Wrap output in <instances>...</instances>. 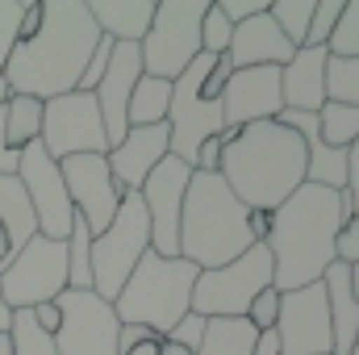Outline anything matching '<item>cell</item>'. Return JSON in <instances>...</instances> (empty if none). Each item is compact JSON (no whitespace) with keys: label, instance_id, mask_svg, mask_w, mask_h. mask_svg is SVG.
Returning <instances> with one entry per match:
<instances>
[{"label":"cell","instance_id":"cell-38","mask_svg":"<svg viewBox=\"0 0 359 355\" xmlns=\"http://www.w3.org/2000/svg\"><path fill=\"white\" fill-rule=\"evenodd\" d=\"M205 322H209V318H201V314H184L176 326H172V330L163 335V339H168V343H176V347H184V351L196 355L201 339H205Z\"/></svg>","mask_w":359,"mask_h":355},{"label":"cell","instance_id":"cell-46","mask_svg":"<svg viewBox=\"0 0 359 355\" xmlns=\"http://www.w3.org/2000/svg\"><path fill=\"white\" fill-rule=\"evenodd\" d=\"M34 314V322H38V330H46L50 339H55V330H59V305L50 301V305H38V309H29Z\"/></svg>","mask_w":359,"mask_h":355},{"label":"cell","instance_id":"cell-23","mask_svg":"<svg viewBox=\"0 0 359 355\" xmlns=\"http://www.w3.org/2000/svg\"><path fill=\"white\" fill-rule=\"evenodd\" d=\"M88 13L109 42H142L155 17V0H88Z\"/></svg>","mask_w":359,"mask_h":355},{"label":"cell","instance_id":"cell-13","mask_svg":"<svg viewBox=\"0 0 359 355\" xmlns=\"http://www.w3.org/2000/svg\"><path fill=\"white\" fill-rule=\"evenodd\" d=\"M17 180L25 188V201L34 209V222H38V234L42 239H55L63 243L72 234V222H76V205L67 196V184L59 163L42 151V142L25 147L21 151V163H17Z\"/></svg>","mask_w":359,"mask_h":355},{"label":"cell","instance_id":"cell-37","mask_svg":"<svg viewBox=\"0 0 359 355\" xmlns=\"http://www.w3.org/2000/svg\"><path fill=\"white\" fill-rule=\"evenodd\" d=\"M276 318H280V288H276V284H268V288L251 301L247 322H251L259 335H268V330H276Z\"/></svg>","mask_w":359,"mask_h":355},{"label":"cell","instance_id":"cell-4","mask_svg":"<svg viewBox=\"0 0 359 355\" xmlns=\"http://www.w3.org/2000/svg\"><path fill=\"white\" fill-rule=\"evenodd\" d=\"M251 243L247 205L217 172H192L180 209V260H188L196 272H213L238 260Z\"/></svg>","mask_w":359,"mask_h":355},{"label":"cell","instance_id":"cell-18","mask_svg":"<svg viewBox=\"0 0 359 355\" xmlns=\"http://www.w3.org/2000/svg\"><path fill=\"white\" fill-rule=\"evenodd\" d=\"M142 76V59H138V46L134 42H113V55H109V72L104 80L96 84V109H100V121H104V138H109V151L126 138L130 121H126V109H130V92Z\"/></svg>","mask_w":359,"mask_h":355},{"label":"cell","instance_id":"cell-52","mask_svg":"<svg viewBox=\"0 0 359 355\" xmlns=\"http://www.w3.org/2000/svg\"><path fill=\"white\" fill-rule=\"evenodd\" d=\"M351 288H355V301H359V264L351 267Z\"/></svg>","mask_w":359,"mask_h":355},{"label":"cell","instance_id":"cell-33","mask_svg":"<svg viewBox=\"0 0 359 355\" xmlns=\"http://www.w3.org/2000/svg\"><path fill=\"white\" fill-rule=\"evenodd\" d=\"M326 55L330 59H355L359 55V0H343L339 25L326 42Z\"/></svg>","mask_w":359,"mask_h":355},{"label":"cell","instance_id":"cell-5","mask_svg":"<svg viewBox=\"0 0 359 355\" xmlns=\"http://www.w3.org/2000/svg\"><path fill=\"white\" fill-rule=\"evenodd\" d=\"M196 267L188 260H163L155 251H147L138 267L130 272V280L121 284L113 314L121 326H147L159 339L176 326L184 314H192V284H196Z\"/></svg>","mask_w":359,"mask_h":355},{"label":"cell","instance_id":"cell-39","mask_svg":"<svg viewBox=\"0 0 359 355\" xmlns=\"http://www.w3.org/2000/svg\"><path fill=\"white\" fill-rule=\"evenodd\" d=\"M109 55H113V42L109 38H100L96 42V51H92L88 67H84V76H80V88L76 92H96V84L104 80V72H109Z\"/></svg>","mask_w":359,"mask_h":355},{"label":"cell","instance_id":"cell-24","mask_svg":"<svg viewBox=\"0 0 359 355\" xmlns=\"http://www.w3.org/2000/svg\"><path fill=\"white\" fill-rule=\"evenodd\" d=\"M255 343H259V330L247 318H209L196 355H251Z\"/></svg>","mask_w":359,"mask_h":355},{"label":"cell","instance_id":"cell-51","mask_svg":"<svg viewBox=\"0 0 359 355\" xmlns=\"http://www.w3.org/2000/svg\"><path fill=\"white\" fill-rule=\"evenodd\" d=\"M0 355H13V339L8 335H0Z\"/></svg>","mask_w":359,"mask_h":355},{"label":"cell","instance_id":"cell-27","mask_svg":"<svg viewBox=\"0 0 359 355\" xmlns=\"http://www.w3.org/2000/svg\"><path fill=\"white\" fill-rule=\"evenodd\" d=\"M168 105H172V84H168V80L138 76V84L130 92L126 121H130V126H163V121H168Z\"/></svg>","mask_w":359,"mask_h":355},{"label":"cell","instance_id":"cell-25","mask_svg":"<svg viewBox=\"0 0 359 355\" xmlns=\"http://www.w3.org/2000/svg\"><path fill=\"white\" fill-rule=\"evenodd\" d=\"M0 226L8 230V243L13 251H21L34 234H38V222H34V209L25 201V188L17 176H0Z\"/></svg>","mask_w":359,"mask_h":355},{"label":"cell","instance_id":"cell-34","mask_svg":"<svg viewBox=\"0 0 359 355\" xmlns=\"http://www.w3.org/2000/svg\"><path fill=\"white\" fill-rule=\"evenodd\" d=\"M230 38H234V25L222 17L217 4H209L205 17H201V55H209V59L226 55V51H230Z\"/></svg>","mask_w":359,"mask_h":355},{"label":"cell","instance_id":"cell-55","mask_svg":"<svg viewBox=\"0 0 359 355\" xmlns=\"http://www.w3.org/2000/svg\"><path fill=\"white\" fill-rule=\"evenodd\" d=\"M347 355H359V339H355V347H351V351H347Z\"/></svg>","mask_w":359,"mask_h":355},{"label":"cell","instance_id":"cell-42","mask_svg":"<svg viewBox=\"0 0 359 355\" xmlns=\"http://www.w3.org/2000/svg\"><path fill=\"white\" fill-rule=\"evenodd\" d=\"M347 205H351V217L359 222V142L347 151V188H343Z\"/></svg>","mask_w":359,"mask_h":355},{"label":"cell","instance_id":"cell-21","mask_svg":"<svg viewBox=\"0 0 359 355\" xmlns=\"http://www.w3.org/2000/svg\"><path fill=\"white\" fill-rule=\"evenodd\" d=\"M326 46H297V55L280 67V96L284 109L318 113L326 105Z\"/></svg>","mask_w":359,"mask_h":355},{"label":"cell","instance_id":"cell-54","mask_svg":"<svg viewBox=\"0 0 359 355\" xmlns=\"http://www.w3.org/2000/svg\"><path fill=\"white\" fill-rule=\"evenodd\" d=\"M4 100H8V88H4V80H0V109H4Z\"/></svg>","mask_w":359,"mask_h":355},{"label":"cell","instance_id":"cell-9","mask_svg":"<svg viewBox=\"0 0 359 355\" xmlns=\"http://www.w3.org/2000/svg\"><path fill=\"white\" fill-rule=\"evenodd\" d=\"M67 293V243L34 234L8 264L0 267V297L8 314L50 305Z\"/></svg>","mask_w":359,"mask_h":355},{"label":"cell","instance_id":"cell-29","mask_svg":"<svg viewBox=\"0 0 359 355\" xmlns=\"http://www.w3.org/2000/svg\"><path fill=\"white\" fill-rule=\"evenodd\" d=\"M67 243V288H92V230L84 226V217L76 213L72 222V234L63 239Z\"/></svg>","mask_w":359,"mask_h":355},{"label":"cell","instance_id":"cell-49","mask_svg":"<svg viewBox=\"0 0 359 355\" xmlns=\"http://www.w3.org/2000/svg\"><path fill=\"white\" fill-rule=\"evenodd\" d=\"M155 355H192V351H184V347H176V343L159 339V343H155Z\"/></svg>","mask_w":359,"mask_h":355},{"label":"cell","instance_id":"cell-1","mask_svg":"<svg viewBox=\"0 0 359 355\" xmlns=\"http://www.w3.org/2000/svg\"><path fill=\"white\" fill-rule=\"evenodd\" d=\"M38 4H42V25L34 38L13 46L0 80L13 96L55 100L80 88L100 29L88 13V0H38Z\"/></svg>","mask_w":359,"mask_h":355},{"label":"cell","instance_id":"cell-12","mask_svg":"<svg viewBox=\"0 0 359 355\" xmlns=\"http://www.w3.org/2000/svg\"><path fill=\"white\" fill-rule=\"evenodd\" d=\"M55 305H59V330H55L59 355H117L121 322L109 301H100L92 288H67Z\"/></svg>","mask_w":359,"mask_h":355},{"label":"cell","instance_id":"cell-41","mask_svg":"<svg viewBox=\"0 0 359 355\" xmlns=\"http://www.w3.org/2000/svg\"><path fill=\"white\" fill-rule=\"evenodd\" d=\"M147 343H159V335L147 330V326H121L117 330V355H130L138 347H147Z\"/></svg>","mask_w":359,"mask_h":355},{"label":"cell","instance_id":"cell-32","mask_svg":"<svg viewBox=\"0 0 359 355\" xmlns=\"http://www.w3.org/2000/svg\"><path fill=\"white\" fill-rule=\"evenodd\" d=\"M326 100L359 109V55L355 59H326Z\"/></svg>","mask_w":359,"mask_h":355},{"label":"cell","instance_id":"cell-15","mask_svg":"<svg viewBox=\"0 0 359 355\" xmlns=\"http://www.w3.org/2000/svg\"><path fill=\"white\" fill-rule=\"evenodd\" d=\"M188 180H192V168L168 155L138 188L147 222H151V251L163 260H180V209H184Z\"/></svg>","mask_w":359,"mask_h":355},{"label":"cell","instance_id":"cell-35","mask_svg":"<svg viewBox=\"0 0 359 355\" xmlns=\"http://www.w3.org/2000/svg\"><path fill=\"white\" fill-rule=\"evenodd\" d=\"M339 13H343V0H318L313 4V17H309V34H305V46H326L334 25H339Z\"/></svg>","mask_w":359,"mask_h":355},{"label":"cell","instance_id":"cell-2","mask_svg":"<svg viewBox=\"0 0 359 355\" xmlns=\"http://www.w3.org/2000/svg\"><path fill=\"white\" fill-rule=\"evenodd\" d=\"M351 222V205L343 192L301 184L280 209H271V226L264 247L271 251L276 288L292 293L318 284L326 267L339 260V234Z\"/></svg>","mask_w":359,"mask_h":355},{"label":"cell","instance_id":"cell-14","mask_svg":"<svg viewBox=\"0 0 359 355\" xmlns=\"http://www.w3.org/2000/svg\"><path fill=\"white\" fill-rule=\"evenodd\" d=\"M276 343H280V355H330L334 351L330 305H326L322 280L305 284V288H292V293H280Z\"/></svg>","mask_w":359,"mask_h":355},{"label":"cell","instance_id":"cell-8","mask_svg":"<svg viewBox=\"0 0 359 355\" xmlns=\"http://www.w3.org/2000/svg\"><path fill=\"white\" fill-rule=\"evenodd\" d=\"M276 284L271 272V251L264 243H251L238 260H230L226 267L201 272L192 284V314L201 318H247L251 301Z\"/></svg>","mask_w":359,"mask_h":355},{"label":"cell","instance_id":"cell-47","mask_svg":"<svg viewBox=\"0 0 359 355\" xmlns=\"http://www.w3.org/2000/svg\"><path fill=\"white\" fill-rule=\"evenodd\" d=\"M251 355H280V343H276V330L268 335H259V343H255V351Z\"/></svg>","mask_w":359,"mask_h":355},{"label":"cell","instance_id":"cell-36","mask_svg":"<svg viewBox=\"0 0 359 355\" xmlns=\"http://www.w3.org/2000/svg\"><path fill=\"white\" fill-rule=\"evenodd\" d=\"M21 13H25V0H0V76H4L8 55H13V46H17Z\"/></svg>","mask_w":359,"mask_h":355},{"label":"cell","instance_id":"cell-53","mask_svg":"<svg viewBox=\"0 0 359 355\" xmlns=\"http://www.w3.org/2000/svg\"><path fill=\"white\" fill-rule=\"evenodd\" d=\"M130 355H155V343H147V347H138V351H130Z\"/></svg>","mask_w":359,"mask_h":355},{"label":"cell","instance_id":"cell-11","mask_svg":"<svg viewBox=\"0 0 359 355\" xmlns=\"http://www.w3.org/2000/svg\"><path fill=\"white\" fill-rule=\"evenodd\" d=\"M42 151L63 163L72 155H109L104 121L92 92H67L55 100H42Z\"/></svg>","mask_w":359,"mask_h":355},{"label":"cell","instance_id":"cell-45","mask_svg":"<svg viewBox=\"0 0 359 355\" xmlns=\"http://www.w3.org/2000/svg\"><path fill=\"white\" fill-rule=\"evenodd\" d=\"M38 25H42V4H38V0H25V13H21V25H17V42H25V38H34V34H38Z\"/></svg>","mask_w":359,"mask_h":355},{"label":"cell","instance_id":"cell-16","mask_svg":"<svg viewBox=\"0 0 359 355\" xmlns=\"http://www.w3.org/2000/svg\"><path fill=\"white\" fill-rule=\"evenodd\" d=\"M59 172H63L67 196H72L76 213L84 217V226L92 230V239L104 234L117 205H121V196H126L121 184L109 172V159L104 155H72V159L59 163Z\"/></svg>","mask_w":359,"mask_h":355},{"label":"cell","instance_id":"cell-40","mask_svg":"<svg viewBox=\"0 0 359 355\" xmlns=\"http://www.w3.org/2000/svg\"><path fill=\"white\" fill-rule=\"evenodd\" d=\"M217 8H222V17H226L230 25H243V21H251V17L268 13L271 0H217Z\"/></svg>","mask_w":359,"mask_h":355},{"label":"cell","instance_id":"cell-17","mask_svg":"<svg viewBox=\"0 0 359 355\" xmlns=\"http://www.w3.org/2000/svg\"><path fill=\"white\" fill-rule=\"evenodd\" d=\"M222 105V121L226 130H243L255 121H276L284 109L280 96V67H243L226 80V88L217 96Z\"/></svg>","mask_w":359,"mask_h":355},{"label":"cell","instance_id":"cell-48","mask_svg":"<svg viewBox=\"0 0 359 355\" xmlns=\"http://www.w3.org/2000/svg\"><path fill=\"white\" fill-rule=\"evenodd\" d=\"M13 255H17V251H13V243H8V230H4V226H0V267L8 264V260H13Z\"/></svg>","mask_w":359,"mask_h":355},{"label":"cell","instance_id":"cell-28","mask_svg":"<svg viewBox=\"0 0 359 355\" xmlns=\"http://www.w3.org/2000/svg\"><path fill=\"white\" fill-rule=\"evenodd\" d=\"M318 134L326 147L334 151H351L359 142V109L355 105H339V100H326L318 109Z\"/></svg>","mask_w":359,"mask_h":355},{"label":"cell","instance_id":"cell-31","mask_svg":"<svg viewBox=\"0 0 359 355\" xmlns=\"http://www.w3.org/2000/svg\"><path fill=\"white\" fill-rule=\"evenodd\" d=\"M8 339H13V355H59L55 351V339L46 330H38V322H34L29 309H17L13 314Z\"/></svg>","mask_w":359,"mask_h":355},{"label":"cell","instance_id":"cell-44","mask_svg":"<svg viewBox=\"0 0 359 355\" xmlns=\"http://www.w3.org/2000/svg\"><path fill=\"white\" fill-rule=\"evenodd\" d=\"M217 163H222V134H213V138L201 142V151H196V172H217Z\"/></svg>","mask_w":359,"mask_h":355},{"label":"cell","instance_id":"cell-26","mask_svg":"<svg viewBox=\"0 0 359 355\" xmlns=\"http://www.w3.org/2000/svg\"><path fill=\"white\" fill-rule=\"evenodd\" d=\"M0 121H4L8 147L21 155L25 147H34V142L42 138V100H34V96H13V92H8V100H4V109H0Z\"/></svg>","mask_w":359,"mask_h":355},{"label":"cell","instance_id":"cell-19","mask_svg":"<svg viewBox=\"0 0 359 355\" xmlns=\"http://www.w3.org/2000/svg\"><path fill=\"white\" fill-rule=\"evenodd\" d=\"M168 155H172V138H168V121H163V126H130L126 138L104 159H109L113 180L121 184V192H138L142 180L151 176Z\"/></svg>","mask_w":359,"mask_h":355},{"label":"cell","instance_id":"cell-43","mask_svg":"<svg viewBox=\"0 0 359 355\" xmlns=\"http://www.w3.org/2000/svg\"><path fill=\"white\" fill-rule=\"evenodd\" d=\"M339 260L347 267H355L359 264V222L351 217L347 226H343V234H339Z\"/></svg>","mask_w":359,"mask_h":355},{"label":"cell","instance_id":"cell-3","mask_svg":"<svg viewBox=\"0 0 359 355\" xmlns=\"http://www.w3.org/2000/svg\"><path fill=\"white\" fill-rule=\"evenodd\" d=\"M217 176L247 209L271 213L305 184V142L280 121L243 126L230 142H222Z\"/></svg>","mask_w":359,"mask_h":355},{"label":"cell","instance_id":"cell-10","mask_svg":"<svg viewBox=\"0 0 359 355\" xmlns=\"http://www.w3.org/2000/svg\"><path fill=\"white\" fill-rule=\"evenodd\" d=\"M209 67H213V59H209V55H196L192 67H188L180 80H172V105H168L172 155H176L180 163H188L192 172H196V151H201V142L226 130L222 105H217V100H205V92H201Z\"/></svg>","mask_w":359,"mask_h":355},{"label":"cell","instance_id":"cell-30","mask_svg":"<svg viewBox=\"0 0 359 355\" xmlns=\"http://www.w3.org/2000/svg\"><path fill=\"white\" fill-rule=\"evenodd\" d=\"M313 4H318V0H271V8H268L271 21H276V29H280L292 46H305Z\"/></svg>","mask_w":359,"mask_h":355},{"label":"cell","instance_id":"cell-50","mask_svg":"<svg viewBox=\"0 0 359 355\" xmlns=\"http://www.w3.org/2000/svg\"><path fill=\"white\" fill-rule=\"evenodd\" d=\"M8 326H13V314H8V305H4V297H0V335H8Z\"/></svg>","mask_w":359,"mask_h":355},{"label":"cell","instance_id":"cell-6","mask_svg":"<svg viewBox=\"0 0 359 355\" xmlns=\"http://www.w3.org/2000/svg\"><path fill=\"white\" fill-rule=\"evenodd\" d=\"M151 251V222H147V209H142V196L138 192H126L109 230L92 239V293L100 301H117L121 284L130 280V272L138 267V260Z\"/></svg>","mask_w":359,"mask_h":355},{"label":"cell","instance_id":"cell-22","mask_svg":"<svg viewBox=\"0 0 359 355\" xmlns=\"http://www.w3.org/2000/svg\"><path fill=\"white\" fill-rule=\"evenodd\" d=\"M322 288H326L330 330H334V351L330 355H347L359 339V301H355V288H351V267L343 260H334L322 276Z\"/></svg>","mask_w":359,"mask_h":355},{"label":"cell","instance_id":"cell-20","mask_svg":"<svg viewBox=\"0 0 359 355\" xmlns=\"http://www.w3.org/2000/svg\"><path fill=\"white\" fill-rule=\"evenodd\" d=\"M226 55H230L234 72H243V67H284L297 55V46L276 29L271 13H259V17L234 25V38H230Z\"/></svg>","mask_w":359,"mask_h":355},{"label":"cell","instance_id":"cell-7","mask_svg":"<svg viewBox=\"0 0 359 355\" xmlns=\"http://www.w3.org/2000/svg\"><path fill=\"white\" fill-rule=\"evenodd\" d=\"M205 0H163L155 4L151 29L138 42V59H142V76L155 80H180L192 59L201 55V17H205Z\"/></svg>","mask_w":359,"mask_h":355}]
</instances>
